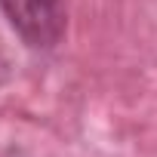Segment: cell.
<instances>
[{"mask_svg": "<svg viewBox=\"0 0 157 157\" xmlns=\"http://www.w3.org/2000/svg\"><path fill=\"white\" fill-rule=\"evenodd\" d=\"M10 25L34 49H49L65 31V0H0Z\"/></svg>", "mask_w": 157, "mask_h": 157, "instance_id": "obj_1", "label": "cell"}]
</instances>
